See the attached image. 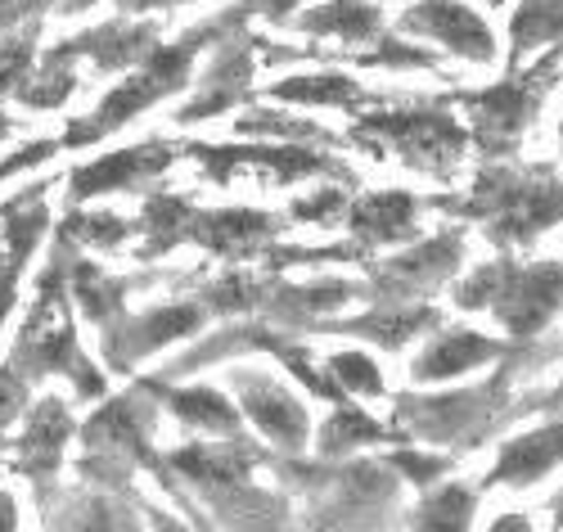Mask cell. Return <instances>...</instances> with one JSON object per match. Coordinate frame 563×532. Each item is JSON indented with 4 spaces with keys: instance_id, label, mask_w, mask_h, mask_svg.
Instances as JSON below:
<instances>
[{
    "instance_id": "cell-14",
    "label": "cell",
    "mask_w": 563,
    "mask_h": 532,
    "mask_svg": "<svg viewBox=\"0 0 563 532\" xmlns=\"http://www.w3.org/2000/svg\"><path fill=\"white\" fill-rule=\"evenodd\" d=\"M172 150L163 140H150V144H135V150H118V154H104L96 163H86L68 176V199L73 204H86V199H100V195H118V189H140L150 185L154 176H163L172 167Z\"/></svg>"
},
{
    "instance_id": "cell-17",
    "label": "cell",
    "mask_w": 563,
    "mask_h": 532,
    "mask_svg": "<svg viewBox=\"0 0 563 532\" xmlns=\"http://www.w3.org/2000/svg\"><path fill=\"white\" fill-rule=\"evenodd\" d=\"M158 45V28L154 23H126V19H113V23H100L81 36L68 41V51L77 59H90L100 73H118V68H135L145 64L150 51Z\"/></svg>"
},
{
    "instance_id": "cell-12",
    "label": "cell",
    "mask_w": 563,
    "mask_h": 532,
    "mask_svg": "<svg viewBox=\"0 0 563 532\" xmlns=\"http://www.w3.org/2000/svg\"><path fill=\"white\" fill-rule=\"evenodd\" d=\"M253 36H244L240 28H230L221 41H217V59L212 68L199 77V95L190 105L176 109V122L190 127V122H203V118H217L225 109H234L240 100H249V82H253Z\"/></svg>"
},
{
    "instance_id": "cell-26",
    "label": "cell",
    "mask_w": 563,
    "mask_h": 532,
    "mask_svg": "<svg viewBox=\"0 0 563 532\" xmlns=\"http://www.w3.org/2000/svg\"><path fill=\"white\" fill-rule=\"evenodd\" d=\"M275 100L285 105H316V109H356L365 105L361 82L343 77V73H311V77H285L271 86Z\"/></svg>"
},
{
    "instance_id": "cell-21",
    "label": "cell",
    "mask_w": 563,
    "mask_h": 532,
    "mask_svg": "<svg viewBox=\"0 0 563 532\" xmlns=\"http://www.w3.org/2000/svg\"><path fill=\"white\" fill-rule=\"evenodd\" d=\"M500 357V344H492V338L474 334V329H451V334H438L433 344L415 357L410 374L419 383H433V379H455L464 370H478L487 361Z\"/></svg>"
},
{
    "instance_id": "cell-28",
    "label": "cell",
    "mask_w": 563,
    "mask_h": 532,
    "mask_svg": "<svg viewBox=\"0 0 563 532\" xmlns=\"http://www.w3.org/2000/svg\"><path fill=\"white\" fill-rule=\"evenodd\" d=\"M388 438H397L393 428H384L379 420H369L352 402H339V411L320 424V456L324 460H339V456H347V452H356L365 443H388Z\"/></svg>"
},
{
    "instance_id": "cell-3",
    "label": "cell",
    "mask_w": 563,
    "mask_h": 532,
    "mask_svg": "<svg viewBox=\"0 0 563 532\" xmlns=\"http://www.w3.org/2000/svg\"><path fill=\"white\" fill-rule=\"evenodd\" d=\"M352 140L365 144L374 159L397 154L415 172L446 176L474 135L438 109H410V113H369V118H361L352 127Z\"/></svg>"
},
{
    "instance_id": "cell-41",
    "label": "cell",
    "mask_w": 563,
    "mask_h": 532,
    "mask_svg": "<svg viewBox=\"0 0 563 532\" xmlns=\"http://www.w3.org/2000/svg\"><path fill=\"white\" fill-rule=\"evenodd\" d=\"M59 150H64L59 140H36V144H23V150H19L14 159H5V163H0V181H5V176H14V172H23V167H32V163H45V159H51V154H59Z\"/></svg>"
},
{
    "instance_id": "cell-22",
    "label": "cell",
    "mask_w": 563,
    "mask_h": 532,
    "mask_svg": "<svg viewBox=\"0 0 563 532\" xmlns=\"http://www.w3.org/2000/svg\"><path fill=\"white\" fill-rule=\"evenodd\" d=\"M135 284H145V280H122V275H109V271H100L96 262H86L81 253H73V267H68V294L77 298V307H81V316L90 321V325H113L118 316H122V307H126V294Z\"/></svg>"
},
{
    "instance_id": "cell-18",
    "label": "cell",
    "mask_w": 563,
    "mask_h": 532,
    "mask_svg": "<svg viewBox=\"0 0 563 532\" xmlns=\"http://www.w3.org/2000/svg\"><path fill=\"white\" fill-rule=\"evenodd\" d=\"M554 465H563V420L505 443L500 460L487 474V488H528V482H537Z\"/></svg>"
},
{
    "instance_id": "cell-16",
    "label": "cell",
    "mask_w": 563,
    "mask_h": 532,
    "mask_svg": "<svg viewBox=\"0 0 563 532\" xmlns=\"http://www.w3.org/2000/svg\"><path fill=\"white\" fill-rule=\"evenodd\" d=\"M415 226H419V199L406 195V189H369V195L347 204V230L365 249L415 239Z\"/></svg>"
},
{
    "instance_id": "cell-46",
    "label": "cell",
    "mask_w": 563,
    "mask_h": 532,
    "mask_svg": "<svg viewBox=\"0 0 563 532\" xmlns=\"http://www.w3.org/2000/svg\"><path fill=\"white\" fill-rule=\"evenodd\" d=\"M559 140H563V127H559Z\"/></svg>"
},
{
    "instance_id": "cell-24",
    "label": "cell",
    "mask_w": 563,
    "mask_h": 532,
    "mask_svg": "<svg viewBox=\"0 0 563 532\" xmlns=\"http://www.w3.org/2000/svg\"><path fill=\"white\" fill-rule=\"evenodd\" d=\"M433 325H438V307H429V303H374L365 316L343 321V325H334V329L361 334V338H369V344L397 352V348L410 344L419 329H433Z\"/></svg>"
},
{
    "instance_id": "cell-48",
    "label": "cell",
    "mask_w": 563,
    "mask_h": 532,
    "mask_svg": "<svg viewBox=\"0 0 563 532\" xmlns=\"http://www.w3.org/2000/svg\"><path fill=\"white\" fill-rule=\"evenodd\" d=\"M176 6H180V0H176Z\"/></svg>"
},
{
    "instance_id": "cell-13",
    "label": "cell",
    "mask_w": 563,
    "mask_h": 532,
    "mask_svg": "<svg viewBox=\"0 0 563 532\" xmlns=\"http://www.w3.org/2000/svg\"><path fill=\"white\" fill-rule=\"evenodd\" d=\"M401 32L410 36H429L438 45H446L451 55L474 59V64H492L496 59V36L483 23L478 10L460 6V0H419L401 14Z\"/></svg>"
},
{
    "instance_id": "cell-43",
    "label": "cell",
    "mask_w": 563,
    "mask_h": 532,
    "mask_svg": "<svg viewBox=\"0 0 563 532\" xmlns=\"http://www.w3.org/2000/svg\"><path fill=\"white\" fill-rule=\"evenodd\" d=\"M118 6L126 14H140V10H167V6H176V0H118Z\"/></svg>"
},
{
    "instance_id": "cell-35",
    "label": "cell",
    "mask_w": 563,
    "mask_h": 532,
    "mask_svg": "<svg viewBox=\"0 0 563 532\" xmlns=\"http://www.w3.org/2000/svg\"><path fill=\"white\" fill-rule=\"evenodd\" d=\"M32 32H36V23H27L23 28V36H14V41H0V100L5 95H14V86L27 77V68H32Z\"/></svg>"
},
{
    "instance_id": "cell-5",
    "label": "cell",
    "mask_w": 563,
    "mask_h": 532,
    "mask_svg": "<svg viewBox=\"0 0 563 532\" xmlns=\"http://www.w3.org/2000/svg\"><path fill=\"white\" fill-rule=\"evenodd\" d=\"M554 73H559V55L550 51L523 77H505L500 86L455 95L460 105L474 109V144H483L487 154H514V144H519L523 127L537 118V105H541V95L550 90Z\"/></svg>"
},
{
    "instance_id": "cell-19",
    "label": "cell",
    "mask_w": 563,
    "mask_h": 532,
    "mask_svg": "<svg viewBox=\"0 0 563 532\" xmlns=\"http://www.w3.org/2000/svg\"><path fill=\"white\" fill-rule=\"evenodd\" d=\"M361 294V284L352 280H316V284H266L262 289V312L266 321H279V325H307V321H320L324 312L343 307L347 298Z\"/></svg>"
},
{
    "instance_id": "cell-2",
    "label": "cell",
    "mask_w": 563,
    "mask_h": 532,
    "mask_svg": "<svg viewBox=\"0 0 563 532\" xmlns=\"http://www.w3.org/2000/svg\"><path fill=\"white\" fill-rule=\"evenodd\" d=\"M455 307L464 312L492 307L514 338H532L563 307V267L559 262H532V267L487 262L464 284H455Z\"/></svg>"
},
{
    "instance_id": "cell-10",
    "label": "cell",
    "mask_w": 563,
    "mask_h": 532,
    "mask_svg": "<svg viewBox=\"0 0 563 532\" xmlns=\"http://www.w3.org/2000/svg\"><path fill=\"white\" fill-rule=\"evenodd\" d=\"M460 262H464V235L442 230V235L424 239V245H415L410 253L374 267V298L379 303H419V294L438 289Z\"/></svg>"
},
{
    "instance_id": "cell-37",
    "label": "cell",
    "mask_w": 563,
    "mask_h": 532,
    "mask_svg": "<svg viewBox=\"0 0 563 532\" xmlns=\"http://www.w3.org/2000/svg\"><path fill=\"white\" fill-rule=\"evenodd\" d=\"M27 389L32 379L19 370V366H0V433L10 424H19V415H27Z\"/></svg>"
},
{
    "instance_id": "cell-29",
    "label": "cell",
    "mask_w": 563,
    "mask_h": 532,
    "mask_svg": "<svg viewBox=\"0 0 563 532\" xmlns=\"http://www.w3.org/2000/svg\"><path fill=\"white\" fill-rule=\"evenodd\" d=\"M563 36V0H523L514 10L509 41H514V59L528 55L532 45H554Z\"/></svg>"
},
{
    "instance_id": "cell-33",
    "label": "cell",
    "mask_w": 563,
    "mask_h": 532,
    "mask_svg": "<svg viewBox=\"0 0 563 532\" xmlns=\"http://www.w3.org/2000/svg\"><path fill=\"white\" fill-rule=\"evenodd\" d=\"M330 374L339 379L343 393H361V398H384V374L365 352H339L330 357Z\"/></svg>"
},
{
    "instance_id": "cell-34",
    "label": "cell",
    "mask_w": 563,
    "mask_h": 532,
    "mask_svg": "<svg viewBox=\"0 0 563 532\" xmlns=\"http://www.w3.org/2000/svg\"><path fill=\"white\" fill-rule=\"evenodd\" d=\"M262 303V284H253L249 275H225L217 284L203 289V307L208 312H253Z\"/></svg>"
},
{
    "instance_id": "cell-44",
    "label": "cell",
    "mask_w": 563,
    "mask_h": 532,
    "mask_svg": "<svg viewBox=\"0 0 563 532\" xmlns=\"http://www.w3.org/2000/svg\"><path fill=\"white\" fill-rule=\"evenodd\" d=\"M554 514H559V528H563V492H559V501H554Z\"/></svg>"
},
{
    "instance_id": "cell-40",
    "label": "cell",
    "mask_w": 563,
    "mask_h": 532,
    "mask_svg": "<svg viewBox=\"0 0 563 532\" xmlns=\"http://www.w3.org/2000/svg\"><path fill=\"white\" fill-rule=\"evenodd\" d=\"M45 10H59V0H0V36L14 32L23 19H41Z\"/></svg>"
},
{
    "instance_id": "cell-32",
    "label": "cell",
    "mask_w": 563,
    "mask_h": 532,
    "mask_svg": "<svg viewBox=\"0 0 563 532\" xmlns=\"http://www.w3.org/2000/svg\"><path fill=\"white\" fill-rule=\"evenodd\" d=\"M244 135H279V140H316V144H334L339 135L324 131L316 122H302V118H289V113H271V109H257L249 118L234 122Z\"/></svg>"
},
{
    "instance_id": "cell-7",
    "label": "cell",
    "mask_w": 563,
    "mask_h": 532,
    "mask_svg": "<svg viewBox=\"0 0 563 532\" xmlns=\"http://www.w3.org/2000/svg\"><path fill=\"white\" fill-rule=\"evenodd\" d=\"M73 428H77V420H73L68 402H59V398H41L36 406H27L23 433L14 443V469L32 482L41 510H51L55 474L64 465V443L73 438Z\"/></svg>"
},
{
    "instance_id": "cell-4",
    "label": "cell",
    "mask_w": 563,
    "mask_h": 532,
    "mask_svg": "<svg viewBox=\"0 0 563 532\" xmlns=\"http://www.w3.org/2000/svg\"><path fill=\"white\" fill-rule=\"evenodd\" d=\"M505 374H496L483 389L468 393H446V398H397V433L406 438H424V443H455V447H478V438L509 415V402H500Z\"/></svg>"
},
{
    "instance_id": "cell-45",
    "label": "cell",
    "mask_w": 563,
    "mask_h": 532,
    "mask_svg": "<svg viewBox=\"0 0 563 532\" xmlns=\"http://www.w3.org/2000/svg\"><path fill=\"white\" fill-rule=\"evenodd\" d=\"M10 135V122H5V113H0V140H5Z\"/></svg>"
},
{
    "instance_id": "cell-30",
    "label": "cell",
    "mask_w": 563,
    "mask_h": 532,
    "mask_svg": "<svg viewBox=\"0 0 563 532\" xmlns=\"http://www.w3.org/2000/svg\"><path fill=\"white\" fill-rule=\"evenodd\" d=\"M474 492L460 488V482H446V488L429 492L415 506V528H468V514H474Z\"/></svg>"
},
{
    "instance_id": "cell-38",
    "label": "cell",
    "mask_w": 563,
    "mask_h": 532,
    "mask_svg": "<svg viewBox=\"0 0 563 532\" xmlns=\"http://www.w3.org/2000/svg\"><path fill=\"white\" fill-rule=\"evenodd\" d=\"M294 217L307 226H334L339 217H347V189H316L311 199L294 204Z\"/></svg>"
},
{
    "instance_id": "cell-25",
    "label": "cell",
    "mask_w": 563,
    "mask_h": 532,
    "mask_svg": "<svg viewBox=\"0 0 563 532\" xmlns=\"http://www.w3.org/2000/svg\"><path fill=\"white\" fill-rule=\"evenodd\" d=\"M73 64H77V55L68 51V41H64L59 51H51V55L41 59L36 73H27V77L14 86L19 105H23V109H59V105H68V95L77 90Z\"/></svg>"
},
{
    "instance_id": "cell-1",
    "label": "cell",
    "mask_w": 563,
    "mask_h": 532,
    "mask_svg": "<svg viewBox=\"0 0 563 532\" xmlns=\"http://www.w3.org/2000/svg\"><path fill=\"white\" fill-rule=\"evenodd\" d=\"M225 32H230V23L217 14V19L199 23V28H190L176 45H154L150 59L140 64V73L126 77L122 86H113L90 118H77V122L64 131L59 144H64V150H81V144H96V140H104L109 131H118V127H126L131 118H140L145 109H154L158 100H167V95H176L185 82H190L195 55L203 51L208 41H221Z\"/></svg>"
},
{
    "instance_id": "cell-39",
    "label": "cell",
    "mask_w": 563,
    "mask_h": 532,
    "mask_svg": "<svg viewBox=\"0 0 563 532\" xmlns=\"http://www.w3.org/2000/svg\"><path fill=\"white\" fill-rule=\"evenodd\" d=\"M298 6H307V0H240V6H230L225 14L234 23H249L253 14H262L271 23H289V10H298Z\"/></svg>"
},
{
    "instance_id": "cell-42",
    "label": "cell",
    "mask_w": 563,
    "mask_h": 532,
    "mask_svg": "<svg viewBox=\"0 0 563 532\" xmlns=\"http://www.w3.org/2000/svg\"><path fill=\"white\" fill-rule=\"evenodd\" d=\"M14 528H19V506L5 488H0V532H14Z\"/></svg>"
},
{
    "instance_id": "cell-6",
    "label": "cell",
    "mask_w": 563,
    "mask_h": 532,
    "mask_svg": "<svg viewBox=\"0 0 563 532\" xmlns=\"http://www.w3.org/2000/svg\"><path fill=\"white\" fill-rule=\"evenodd\" d=\"M185 154H195V163L212 176V181H230L234 172H262L279 185L289 181H302V176H339L352 185V172L339 163V159H324V154H311V150H298V144H190Z\"/></svg>"
},
{
    "instance_id": "cell-8",
    "label": "cell",
    "mask_w": 563,
    "mask_h": 532,
    "mask_svg": "<svg viewBox=\"0 0 563 532\" xmlns=\"http://www.w3.org/2000/svg\"><path fill=\"white\" fill-rule=\"evenodd\" d=\"M208 321L203 303H167V307H150L140 316H118L113 325H104V361L113 370H131L135 361H145L150 352L176 344L185 334H199V325Z\"/></svg>"
},
{
    "instance_id": "cell-11",
    "label": "cell",
    "mask_w": 563,
    "mask_h": 532,
    "mask_svg": "<svg viewBox=\"0 0 563 532\" xmlns=\"http://www.w3.org/2000/svg\"><path fill=\"white\" fill-rule=\"evenodd\" d=\"M230 389L240 398V406L249 411V420L271 438V447H279V452L307 447V433H311L307 406L285 383H275L271 374H257V370H230Z\"/></svg>"
},
{
    "instance_id": "cell-36",
    "label": "cell",
    "mask_w": 563,
    "mask_h": 532,
    "mask_svg": "<svg viewBox=\"0 0 563 532\" xmlns=\"http://www.w3.org/2000/svg\"><path fill=\"white\" fill-rule=\"evenodd\" d=\"M388 469H397L401 478H410L415 488H433V482L451 469V456H424V452L401 447V452H393V456H388Z\"/></svg>"
},
{
    "instance_id": "cell-15",
    "label": "cell",
    "mask_w": 563,
    "mask_h": 532,
    "mask_svg": "<svg viewBox=\"0 0 563 532\" xmlns=\"http://www.w3.org/2000/svg\"><path fill=\"white\" fill-rule=\"evenodd\" d=\"M275 235H279V217L257 213V208H221V213H199L195 208V221H190L195 245H203L208 253L230 258V262L266 253Z\"/></svg>"
},
{
    "instance_id": "cell-27",
    "label": "cell",
    "mask_w": 563,
    "mask_h": 532,
    "mask_svg": "<svg viewBox=\"0 0 563 532\" xmlns=\"http://www.w3.org/2000/svg\"><path fill=\"white\" fill-rule=\"evenodd\" d=\"M190 221H195V204L185 195H150L145 204V249H140V262H150L167 249H176L180 239H190Z\"/></svg>"
},
{
    "instance_id": "cell-31",
    "label": "cell",
    "mask_w": 563,
    "mask_h": 532,
    "mask_svg": "<svg viewBox=\"0 0 563 532\" xmlns=\"http://www.w3.org/2000/svg\"><path fill=\"white\" fill-rule=\"evenodd\" d=\"M59 230H68L86 249H122L135 226L126 217H118V213H68Z\"/></svg>"
},
{
    "instance_id": "cell-47",
    "label": "cell",
    "mask_w": 563,
    "mask_h": 532,
    "mask_svg": "<svg viewBox=\"0 0 563 532\" xmlns=\"http://www.w3.org/2000/svg\"><path fill=\"white\" fill-rule=\"evenodd\" d=\"M0 438H5V433H0Z\"/></svg>"
},
{
    "instance_id": "cell-20",
    "label": "cell",
    "mask_w": 563,
    "mask_h": 532,
    "mask_svg": "<svg viewBox=\"0 0 563 532\" xmlns=\"http://www.w3.org/2000/svg\"><path fill=\"white\" fill-rule=\"evenodd\" d=\"M145 389L163 402V406H172V415L180 420V424H190V428H203V433H217V438H240V411L230 406V398L225 393H217V389H167L163 379H140Z\"/></svg>"
},
{
    "instance_id": "cell-9",
    "label": "cell",
    "mask_w": 563,
    "mask_h": 532,
    "mask_svg": "<svg viewBox=\"0 0 563 532\" xmlns=\"http://www.w3.org/2000/svg\"><path fill=\"white\" fill-rule=\"evenodd\" d=\"M45 189L51 185H32L23 195L0 204V325L14 312L19 298V280L32 262V253L41 249L45 230H51V208H45Z\"/></svg>"
},
{
    "instance_id": "cell-23",
    "label": "cell",
    "mask_w": 563,
    "mask_h": 532,
    "mask_svg": "<svg viewBox=\"0 0 563 532\" xmlns=\"http://www.w3.org/2000/svg\"><path fill=\"white\" fill-rule=\"evenodd\" d=\"M298 32L334 36V41H347V45H379L388 36L379 6H369V0H330V6H320V10H307L298 19Z\"/></svg>"
}]
</instances>
